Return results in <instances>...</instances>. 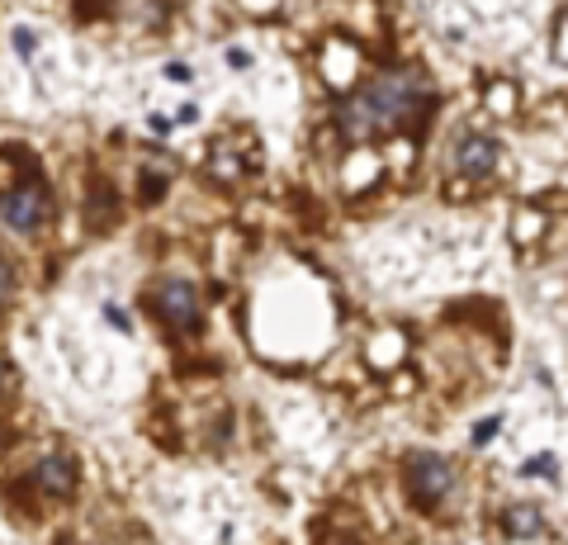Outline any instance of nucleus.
Here are the masks:
<instances>
[{"instance_id":"obj_1","label":"nucleus","mask_w":568,"mask_h":545,"mask_svg":"<svg viewBox=\"0 0 568 545\" xmlns=\"http://www.w3.org/2000/svg\"><path fill=\"white\" fill-rule=\"evenodd\" d=\"M426 100V77L417 67H398V72H384L375 81H365L342 110H336V124L346 138L365 143V138H384L398 133L407 119L417 114V104Z\"/></svg>"},{"instance_id":"obj_2","label":"nucleus","mask_w":568,"mask_h":545,"mask_svg":"<svg viewBox=\"0 0 568 545\" xmlns=\"http://www.w3.org/2000/svg\"><path fill=\"white\" fill-rule=\"evenodd\" d=\"M148 304L171 332H200L204 327V299L185 275H162L148 285Z\"/></svg>"},{"instance_id":"obj_3","label":"nucleus","mask_w":568,"mask_h":545,"mask_svg":"<svg viewBox=\"0 0 568 545\" xmlns=\"http://www.w3.org/2000/svg\"><path fill=\"white\" fill-rule=\"evenodd\" d=\"M403 484L413 494V503L432 513V507H440L455 494V465L440 451H413L403 465Z\"/></svg>"},{"instance_id":"obj_4","label":"nucleus","mask_w":568,"mask_h":545,"mask_svg":"<svg viewBox=\"0 0 568 545\" xmlns=\"http://www.w3.org/2000/svg\"><path fill=\"white\" fill-rule=\"evenodd\" d=\"M48 214H52V204H48L43 185H14V190L0 195V219H6V228L20 233V238L39 233V228L48 223Z\"/></svg>"},{"instance_id":"obj_5","label":"nucleus","mask_w":568,"mask_h":545,"mask_svg":"<svg viewBox=\"0 0 568 545\" xmlns=\"http://www.w3.org/2000/svg\"><path fill=\"white\" fill-rule=\"evenodd\" d=\"M497 157H503V143H497V138H488V133L465 129V133L450 138V171H455V175L484 181V175L497 171Z\"/></svg>"},{"instance_id":"obj_6","label":"nucleus","mask_w":568,"mask_h":545,"mask_svg":"<svg viewBox=\"0 0 568 545\" xmlns=\"http://www.w3.org/2000/svg\"><path fill=\"white\" fill-rule=\"evenodd\" d=\"M77 480H81V465H77V455H67V451H43L39 465H33V484H39L48 498H71L77 494Z\"/></svg>"},{"instance_id":"obj_7","label":"nucleus","mask_w":568,"mask_h":545,"mask_svg":"<svg viewBox=\"0 0 568 545\" xmlns=\"http://www.w3.org/2000/svg\"><path fill=\"white\" fill-rule=\"evenodd\" d=\"M503 532H507L511 541L540 536V532H545V513H540V507H530V503H517V507H507V513H503Z\"/></svg>"},{"instance_id":"obj_8","label":"nucleus","mask_w":568,"mask_h":545,"mask_svg":"<svg viewBox=\"0 0 568 545\" xmlns=\"http://www.w3.org/2000/svg\"><path fill=\"white\" fill-rule=\"evenodd\" d=\"M14 285H20V275H14V266L6 256H0V304H6V299L14 294Z\"/></svg>"},{"instance_id":"obj_9","label":"nucleus","mask_w":568,"mask_h":545,"mask_svg":"<svg viewBox=\"0 0 568 545\" xmlns=\"http://www.w3.org/2000/svg\"><path fill=\"white\" fill-rule=\"evenodd\" d=\"M497 427H503V422H497V417H488V422H478V427H474V446H484V442H493V436H497Z\"/></svg>"},{"instance_id":"obj_10","label":"nucleus","mask_w":568,"mask_h":545,"mask_svg":"<svg viewBox=\"0 0 568 545\" xmlns=\"http://www.w3.org/2000/svg\"><path fill=\"white\" fill-rule=\"evenodd\" d=\"M104 319H110L119 332H133V319H129V313H123V309H114V304H104Z\"/></svg>"},{"instance_id":"obj_11","label":"nucleus","mask_w":568,"mask_h":545,"mask_svg":"<svg viewBox=\"0 0 568 545\" xmlns=\"http://www.w3.org/2000/svg\"><path fill=\"white\" fill-rule=\"evenodd\" d=\"M14 48H20V58H33V39H29V29H14Z\"/></svg>"},{"instance_id":"obj_12","label":"nucleus","mask_w":568,"mask_h":545,"mask_svg":"<svg viewBox=\"0 0 568 545\" xmlns=\"http://www.w3.org/2000/svg\"><path fill=\"white\" fill-rule=\"evenodd\" d=\"M526 474H555V461H549V455L545 461H526Z\"/></svg>"},{"instance_id":"obj_13","label":"nucleus","mask_w":568,"mask_h":545,"mask_svg":"<svg viewBox=\"0 0 568 545\" xmlns=\"http://www.w3.org/2000/svg\"><path fill=\"white\" fill-rule=\"evenodd\" d=\"M166 77H171V81H190L194 72H190V67H185V62H171V67H166Z\"/></svg>"},{"instance_id":"obj_14","label":"nucleus","mask_w":568,"mask_h":545,"mask_svg":"<svg viewBox=\"0 0 568 545\" xmlns=\"http://www.w3.org/2000/svg\"><path fill=\"white\" fill-rule=\"evenodd\" d=\"M227 62H233V67H246V62H252V52H246V48H227Z\"/></svg>"},{"instance_id":"obj_15","label":"nucleus","mask_w":568,"mask_h":545,"mask_svg":"<svg viewBox=\"0 0 568 545\" xmlns=\"http://www.w3.org/2000/svg\"><path fill=\"white\" fill-rule=\"evenodd\" d=\"M6 390H10V365L0 361V394H6Z\"/></svg>"}]
</instances>
